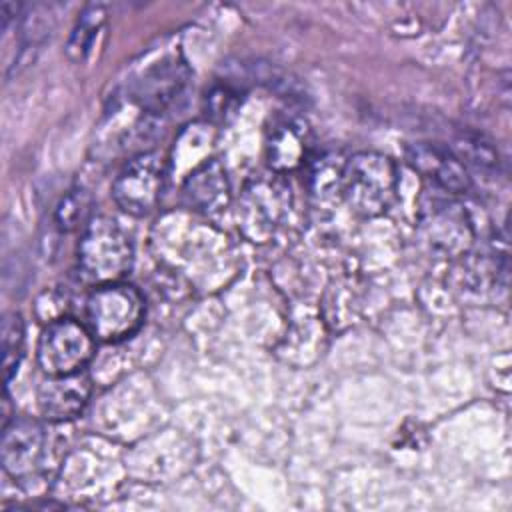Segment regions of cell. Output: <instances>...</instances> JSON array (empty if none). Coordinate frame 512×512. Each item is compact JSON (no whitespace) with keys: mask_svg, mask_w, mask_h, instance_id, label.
Here are the masks:
<instances>
[{"mask_svg":"<svg viewBox=\"0 0 512 512\" xmlns=\"http://www.w3.org/2000/svg\"><path fill=\"white\" fill-rule=\"evenodd\" d=\"M190 76V66L182 56H164L132 78L128 96L146 114H162L186 90Z\"/></svg>","mask_w":512,"mask_h":512,"instance_id":"cell-8","label":"cell"},{"mask_svg":"<svg viewBox=\"0 0 512 512\" xmlns=\"http://www.w3.org/2000/svg\"><path fill=\"white\" fill-rule=\"evenodd\" d=\"M312 134L300 118H280L272 124L266 136V160L274 174L298 170L310 160Z\"/></svg>","mask_w":512,"mask_h":512,"instance_id":"cell-13","label":"cell"},{"mask_svg":"<svg viewBox=\"0 0 512 512\" xmlns=\"http://www.w3.org/2000/svg\"><path fill=\"white\" fill-rule=\"evenodd\" d=\"M2 368H4V380L6 384L16 374L20 360L24 356V320L18 312H8L2 318Z\"/></svg>","mask_w":512,"mask_h":512,"instance_id":"cell-16","label":"cell"},{"mask_svg":"<svg viewBox=\"0 0 512 512\" xmlns=\"http://www.w3.org/2000/svg\"><path fill=\"white\" fill-rule=\"evenodd\" d=\"M92 392L90 376L80 370L64 376H48L38 388V410L48 422H68L78 418Z\"/></svg>","mask_w":512,"mask_h":512,"instance_id":"cell-11","label":"cell"},{"mask_svg":"<svg viewBox=\"0 0 512 512\" xmlns=\"http://www.w3.org/2000/svg\"><path fill=\"white\" fill-rule=\"evenodd\" d=\"M450 150L460 158V162L466 168L474 166L476 170L490 172L498 166V150H496L494 142L490 138H486L484 134L462 132L454 140Z\"/></svg>","mask_w":512,"mask_h":512,"instance_id":"cell-15","label":"cell"},{"mask_svg":"<svg viewBox=\"0 0 512 512\" xmlns=\"http://www.w3.org/2000/svg\"><path fill=\"white\" fill-rule=\"evenodd\" d=\"M406 162L422 178L444 194H466L472 186L468 168L450 150V146L436 142H414L406 148Z\"/></svg>","mask_w":512,"mask_h":512,"instance_id":"cell-10","label":"cell"},{"mask_svg":"<svg viewBox=\"0 0 512 512\" xmlns=\"http://www.w3.org/2000/svg\"><path fill=\"white\" fill-rule=\"evenodd\" d=\"M182 198L188 208L204 216L222 214L232 198L226 166L218 158L198 164L182 186Z\"/></svg>","mask_w":512,"mask_h":512,"instance_id":"cell-12","label":"cell"},{"mask_svg":"<svg viewBox=\"0 0 512 512\" xmlns=\"http://www.w3.org/2000/svg\"><path fill=\"white\" fill-rule=\"evenodd\" d=\"M290 210V188L280 174L252 178L240 196L238 226L250 242H266L274 236Z\"/></svg>","mask_w":512,"mask_h":512,"instance_id":"cell-5","label":"cell"},{"mask_svg":"<svg viewBox=\"0 0 512 512\" xmlns=\"http://www.w3.org/2000/svg\"><path fill=\"white\" fill-rule=\"evenodd\" d=\"M46 434L42 424L30 416H14L2 426L0 460L14 480H28L36 474L44 454Z\"/></svg>","mask_w":512,"mask_h":512,"instance_id":"cell-9","label":"cell"},{"mask_svg":"<svg viewBox=\"0 0 512 512\" xmlns=\"http://www.w3.org/2000/svg\"><path fill=\"white\" fill-rule=\"evenodd\" d=\"M238 90L230 86L228 82L216 84L208 94H206V110L210 112L212 118L216 120H226L228 116L234 114L238 106Z\"/></svg>","mask_w":512,"mask_h":512,"instance_id":"cell-18","label":"cell"},{"mask_svg":"<svg viewBox=\"0 0 512 512\" xmlns=\"http://www.w3.org/2000/svg\"><path fill=\"white\" fill-rule=\"evenodd\" d=\"M420 228L432 250L448 258L466 254L474 240V228L464 206L440 190L422 200Z\"/></svg>","mask_w":512,"mask_h":512,"instance_id":"cell-6","label":"cell"},{"mask_svg":"<svg viewBox=\"0 0 512 512\" xmlns=\"http://www.w3.org/2000/svg\"><path fill=\"white\" fill-rule=\"evenodd\" d=\"M90 208H92V198L90 192L84 188H72L68 190L56 210H54V222L58 230L62 232H72L76 228H84L90 222Z\"/></svg>","mask_w":512,"mask_h":512,"instance_id":"cell-17","label":"cell"},{"mask_svg":"<svg viewBox=\"0 0 512 512\" xmlns=\"http://www.w3.org/2000/svg\"><path fill=\"white\" fill-rule=\"evenodd\" d=\"M84 314L96 340L122 342L142 328L146 304L138 288L120 280L94 286L86 298Z\"/></svg>","mask_w":512,"mask_h":512,"instance_id":"cell-3","label":"cell"},{"mask_svg":"<svg viewBox=\"0 0 512 512\" xmlns=\"http://www.w3.org/2000/svg\"><path fill=\"white\" fill-rule=\"evenodd\" d=\"M340 194L364 218L386 214L398 196V170L390 156L374 150L356 152L342 166Z\"/></svg>","mask_w":512,"mask_h":512,"instance_id":"cell-1","label":"cell"},{"mask_svg":"<svg viewBox=\"0 0 512 512\" xmlns=\"http://www.w3.org/2000/svg\"><path fill=\"white\" fill-rule=\"evenodd\" d=\"M108 22V10L100 2L86 4L78 14V20L66 42V56L74 64H84L104 34Z\"/></svg>","mask_w":512,"mask_h":512,"instance_id":"cell-14","label":"cell"},{"mask_svg":"<svg viewBox=\"0 0 512 512\" xmlns=\"http://www.w3.org/2000/svg\"><path fill=\"white\" fill-rule=\"evenodd\" d=\"M164 186V160L156 152L132 156L112 182L116 206L130 216H148L160 202Z\"/></svg>","mask_w":512,"mask_h":512,"instance_id":"cell-7","label":"cell"},{"mask_svg":"<svg viewBox=\"0 0 512 512\" xmlns=\"http://www.w3.org/2000/svg\"><path fill=\"white\" fill-rule=\"evenodd\" d=\"M78 274L86 284L120 282L134 262V246L122 226L108 216H92L78 242Z\"/></svg>","mask_w":512,"mask_h":512,"instance_id":"cell-2","label":"cell"},{"mask_svg":"<svg viewBox=\"0 0 512 512\" xmlns=\"http://www.w3.org/2000/svg\"><path fill=\"white\" fill-rule=\"evenodd\" d=\"M96 352V336L74 318L62 316L44 326L38 338V366L48 376L80 372Z\"/></svg>","mask_w":512,"mask_h":512,"instance_id":"cell-4","label":"cell"}]
</instances>
